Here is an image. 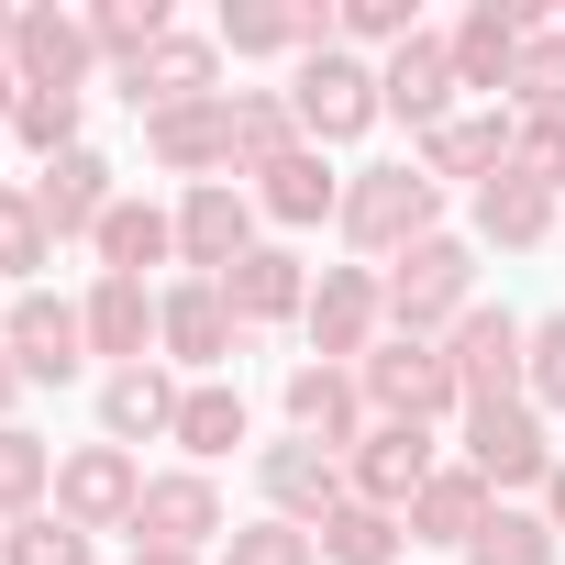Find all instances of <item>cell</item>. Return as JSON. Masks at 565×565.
Masks as SVG:
<instances>
[{
  "label": "cell",
  "instance_id": "obj_45",
  "mask_svg": "<svg viewBox=\"0 0 565 565\" xmlns=\"http://www.w3.org/2000/svg\"><path fill=\"white\" fill-rule=\"evenodd\" d=\"M0 111H23V78H12V67H0Z\"/></svg>",
  "mask_w": 565,
  "mask_h": 565
},
{
  "label": "cell",
  "instance_id": "obj_34",
  "mask_svg": "<svg viewBox=\"0 0 565 565\" xmlns=\"http://www.w3.org/2000/svg\"><path fill=\"white\" fill-rule=\"evenodd\" d=\"M12 122H23V145L56 167V156H67V134H78V89H23V111H12Z\"/></svg>",
  "mask_w": 565,
  "mask_h": 565
},
{
  "label": "cell",
  "instance_id": "obj_37",
  "mask_svg": "<svg viewBox=\"0 0 565 565\" xmlns=\"http://www.w3.org/2000/svg\"><path fill=\"white\" fill-rule=\"evenodd\" d=\"M12 565H89V532L56 510V521H23L12 532Z\"/></svg>",
  "mask_w": 565,
  "mask_h": 565
},
{
  "label": "cell",
  "instance_id": "obj_6",
  "mask_svg": "<svg viewBox=\"0 0 565 565\" xmlns=\"http://www.w3.org/2000/svg\"><path fill=\"white\" fill-rule=\"evenodd\" d=\"M56 499H67V521L89 532V521H134V510H145V477H134L122 444H89V455L56 477Z\"/></svg>",
  "mask_w": 565,
  "mask_h": 565
},
{
  "label": "cell",
  "instance_id": "obj_7",
  "mask_svg": "<svg viewBox=\"0 0 565 565\" xmlns=\"http://www.w3.org/2000/svg\"><path fill=\"white\" fill-rule=\"evenodd\" d=\"M78 344H89V322L67 311V300H12V366L23 377H78Z\"/></svg>",
  "mask_w": 565,
  "mask_h": 565
},
{
  "label": "cell",
  "instance_id": "obj_31",
  "mask_svg": "<svg viewBox=\"0 0 565 565\" xmlns=\"http://www.w3.org/2000/svg\"><path fill=\"white\" fill-rule=\"evenodd\" d=\"M233 56H277V45H322V12H222Z\"/></svg>",
  "mask_w": 565,
  "mask_h": 565
},
{
  "label": "cell",
  "instance_id": "obj_16",
  "mask_svg": "<svg viewBox=\"0 0 565 565\" xmlns=\"http://www.w3.org/2000/svg\"><path fill=\"white\" fill-rule=\"evenodd\" d=\"M78 322H89V344H100V355H134V366H145V333H156V300H145V277H100V300H89Z\"/></svg>",
  "mask_w": 565,
  "mask_h": 565
},
{
  "label": "cell",
  "instance_id": "obj_9",
  "mask_svg": "<svg viewBox=\"0 0 565 565\" xmlns=\"http://www.w3.org/2000/svg\"><path fill=\"white\" fill-rule=\"evenodd\" d=\"M377 89H388V111H411V122H433V134H444V89H466V78H455V45L411 34V45L388 56V78H377Z\"/></svg>",
  "mask_w": 565,
  "mask_h": 565
},
{
  "label": "cell",
  "instance_id": "obj_24",
  "mask_svg": "<svg viewBox=\"0 0 565 565\" xmlns=\"http://www.w3.org/2000/svg\"><path fill=\"white\" fill-rule=\"evenodd\" d=\"M477 222H488L499 244H543V222H554V200H543L532 178H510V167H499V178L477 189Z\"/></svg>",
  "mask_w": 565,
  "mask_h": 565
},
{
  "label": "cell",
  "instance_id": "obj_35",
  "mask_svg": "<svg viewBox=\"0 0 565 565\" xmlns=\"http://www.w3.org/2000/svg\"><path fill=\"white\" fill-rule=\"evenodd\" d=\"M510 89L543 111V122H565V34H543V45H521V67H510Z\"/></svg>",
  "mask_w": 565,
  "mask_h": 565
},
{
  "label": "cell",
  "instance_id": "obj_22",
  "mask_svg": "<svg viewBox=\"0 0 565 565\" xmlns=\"http://www.w3.org/2000/svg\"><path fill=\"white\" fill-rule=\"evenodd\" d=\"M510 67H521V12H477L455 34V78L466 89H510Z\"/></svg>",
  "mask_w": 565,
  "mask_h": 565
},
{
  "label": "cell",
  "instance_id": "obj_25",
  "mask_svg": "<svg viewBox=\"0 0 565 565\" xmlns=\"http://www.w3.org/2000/svg\"><path fill=\"white\" fill-rule=\"evenodd\" d=\"M167 244H178V233H167V211H145V200H111V222H100V255H111V277H145Z\"/></svg>",
  "mask_w": 565,
  "mask_h": 565
},
{
  "label": "cell",
  "instance_id": "obj_19",
  "mask_svg": "<svg viewBox=\"0 0 565 565\" xmlns=\"http://www.w3.org/2000/svg\"><path fill=\"white\" fill-rule=\"evenodd\" d=\"M167 167H211V156H233V100H189V111H156V134H145Z\"/></svg>",
  "mask_w": 565,
  "mask_h": 565
},
{
  "label": "cell",
  "instance_id": "obj_29",
  "mask_svg": "<svg viewBox=\"0 0 565 565\" xmlns=\"http://www.w3.org/2000/svg\"><path fill=\"white\" fill-rule=\"evenodd\" d=\"M178 444H189V455H233V444H244V399H233V388H189V399H178Z\"/></svg>",
  "mask_w": 565,
  "mask_h": 565
},
{
  "label": "cell",
  "instance_id": "obj_41",
  "mask_svg": "<svg viewBox=\"0 0 565 565\" xmlns=\"http://www.w3.org/2000/svg\"><path fill=\"white\" fill-rule=\"evenodd\" d=\"M233 565H322V543H300L289 521H266V532H233Z\"/></svg>",
  "mask_w": 565,
  "mask_h": 565
},
{
  "label": "cell",
  "instance_id": "obj_44",
  "mask_svg": "<svg viewBox=\"0 0 565 565\" xmlns=\"http://www.w3.org/2000/svg\"><path fill=\"white\" fill-rule=\"evenodd\" d=\"M134 565H189V554H167V543H134Z\"/></svg>",
  "mask_w": 565,
  "mask_h": 565
},
{
  "label": "cell",
  "instance_id": "obj_11",
  "mask_svg": "<svg viewBox=\"0 0 565 565\" xmlns=\"http://www.w3.org/2000/svg\"><path fill=\"white\" fill-rule=\"evenodd\" d=\"M388 300H399V322H444L466 300V244H411L399 277H388Z\"/></svg>",
  "mask_w": 565,
  "mask_h": 565
},
{
  "label": "cell",
  "instance_id": "obj_4",
  "mask_svg": "<svg viewBox=\"0 0 565 565\" xmlns=\"http://www.w3.org/2000/svg\"><path fill=\"white\" fill-rule=\"evenodd\" d=\"M521 344H532V333H521L510 311H466V333H455V388H466L477 411H499L510 377H521Z\"/></svg>",
  "mask_w": 565,
  "mask_h": 565
},
{
  "label": "cell",
  "instance_id": "obj_18",
  "mask_svg": "<svg viewBox=\"0 0 565 565\" xmlns=\"http://www.w3.org/2000/svg\"><path fill=\"white\" fill-rule=\"evenodd\" d=\"M200 89H211V45H178V34H167V45L134 67V111H189Z\"/></svg>",
  "mask_w": 565,
  "mask_h": 565
},
{
  "label": "cell",
  "instance_id": "obj_30",
  "mask_svg": "<svg viewBox=\"0 0 565 565\" xmlns=\"http://www.w3.org/2000/svg\"><path fill=\"white\" fill-rule=\"evenodd\" d=\"M266 211H277V222H322V211H333L322 156H277V167H266Z\"/></svg>",
  "mask_w": 565,
  "mask_h": 565
},
{
  "label": "cell",
  "instance_id": "obj_40",
  "mask_svg": "<svg viewBox=\"0 0 565 565\" xmlns=\"http://www.w3.org/2000/svg\"><path fill=\"white\" fill-rule=\"evenodd\" d=\"M34 488H45V444L34 433H0V510H23Z\"/></svg>",
  "mask_w": 565,
  "mask_h": 565
},
{
  "label": "cell",
  "instance_id": "obj_21",
  "mask_svg": "<svg viewBox=\"0 0 565 565\" xmlns=\"http://www.w3.org/2000/svg\"><path fill=\"white\" fill-rule=\"evenodd\" d=\"M211 289H222L244 322H277V311H300V255H244L233 277H211Z\"/></svg>",
  "mask_w": 565,
  "mask_h": 565
},
{
  "label": "cell",
  "instance_id": "obj_20",
  "mask_svg": "<svg viewBox=\"0 0 565 565\" xmlns=\"http://www.w3.org/2000/svg\"><path fill=\"white\" fill-rule=\"evenodd\" d=\"M289 422L333 455V444L355 433V377H344V366H300V377H289Z\"/></svg>",
  "mask_w": 565,
  "mask_h": 565
},
{
  "label": "cell",
  "instance_id": "obj_47",
  "mask_svg": "<svg viewBox=\"0 0 565 565\" xmlns=\"http://www.w3.org/2000/svg\"><path fill=\"white\" fill-rule=\"evenodd\" d=\"M12 377H23V366H0V411H12Z\"/></svg>",
  "mask_w": 565,
  "mask_h": 565
},
{
  "label": "cell",
  "instance_id": "obj_42",
  "mask_svg": "<svg viewBox=\"0 0 565 565\" xmlns=\"http://www.w3.org/2000/svg\"><path fill=\"white\" fill-rule=\"evenodd\" d=\"M521 366H532V388H543V399H565V311H554V322L521 344Z\"/></svg>",
  "mask_w": 565,
  "mask_h": 565
},
{
  "label": "cell",
  "instance_id": "obj_8",
  "mask_svg": "<svg viewBox=\"0 0 565 565\" xmlns=\"http://www.w3.org/2000/svg\"><path fill=\"white\" fill-rule=\"evenodd\" d=\"M34 211H45V233H78V222L100 233V222H111V167L67 145V156H56V167L34 178Z\"/></svg>",
  "mask_w": 565,
  "mask_h": 565
},
{
  "label": "cell",
  "instance_id": "obj_13",
  "mask_svg": "<svg viewBox=\"0 0 565 565\" xmlns=\"http://www.w3.org/2000/svg\"><path fill=\"white\" fill-rule=\"evenodd\" d=\"M156 333H167L189 366H222V355H233V300H222L211 277H200V289H178V300L156 311Z\"/></svg>",
  "mask_w": 565,
  "mask_h": 565
},
{
  "label": "cell",
  "instance_id": "obj_14",
  "mask_svg": "<svg viewBox=\"0 0 565 565\" xmlns=\"http://www.w3.org/2000/svg\"><path fill=\"white\" fill-rule=\"evenodd\" d=\"M355 477H366V499H377V510H388V499H422V488H433V444H422L411 422H388V433H366Z\"/></svg>",
  "mask_w": 565,
  "mask_h": 565
},
{
  "label": "cell",
  "instance_id": "obj_15",
  "mask_svg": "<svg viewBox=\"0 0 565 565\" xmlns=\"http://www.w3.org/2000/svg\"><path fill=\"white\" fill-rule=\"evenodd\" d=\"M333 488H344V466H333L322 444H277V455H266V499H277V510H322V521H333V510H344Z\"/></svg>",
  "mask_w": 565,
  "mask_h": 565
},
{
  "label": "cell",
  "instance_id": "obj_33",
  "mask_svg": "<svg viewBox=\"0 0 565 565\" xmlns=\"http://www.w3.org/2000/svg\"><path fill=\"white\" fill-rule=\"evenodd\" d=\"M466 554H477V565H554V532L521 521V510H488V532H477Z\"/></svg>",
  "mask_w": 565,
  "mask_h": 565
},
{
  "label": "cell",
  "instance_id": "obj_36",
  "mask_svg": "<svg viewBox=\"0 0 565 565\" xmlns=\"http://www.w3.org/2000/svg\"><path fill=\"white\" fill-rule=\"evenodd\" d=\"M233 156H255V167L300 156V145H289V111H277V100H233Z\"/></svg>",
  "mask_w": 565,
  "mask_h": 565
},
{
  "label": "cell",
  "instance_id": "obj_32",
  "mask_svg": "<svg viewBox=\"0 0 565 565\" xmlns=\"http://www.w3.org/2000/svg\"><path fill=\"white\" fill-rule=\"evenodd\" d=\"M477 167H510V122H444L433 134V178H477Z\"/></svg>",
  "mask_w": 565,
  "mask_h": 565
},
{
  "label": "cell",
  "instance_id": "obj_26",
  "mask_svg": "<svg viewBox=\"0 0 565 565\" xmlns=\"http://www.w3.org/2000/svg\"><path fill=\"white\" fill-rule=\"evenodd\" d=\"M100 422H111V433H178V388H167L156 366H122L111 399H100Z\"/></svg>",
  "mask_w": 565,
  "mask_h": 565
},
{
  "label": "cell",
  "instance_id": "obj_3",
  "mask_svg": "<svg viewBox=\"0 0 565 565\" xmlns=\"http://www.w3.org/2000/svg\"><path fill=\"white\" fill-rule=\"evenodd\" d=\"M433 222V178L422 167H366V189L344 200V233L355 244H411Z\"/></svg>",
  "mask_w": 565,
  "mask_h": 565
},
{
  "label": "cell",
  "instance_id": "obj_46",
  "mask_svg": "<svg viewBox=\"0 0 565 565\" xmlns=\"http://www.w3.org/2000/svg\"><path fill=\"white\" fill-rule=\"evenodd\" d=\"M543 488H554V521H565V466H554V477H543Z\"/></svg>",
  "mask_w": 565,
  "mask_h": 565
},
{
  "label": "cell",
  "instance_id": "obj_39",
  "mask_svg": "<svg viewBox=\"0 0 565 565\" xmlns=\"http://www.w3.org/2000/svg\"><path fill=\"white\" fill-rule=\"evenodd\" d=\"M510 178H532V189H565V122H532V134H510Z\"/></svg>",
  "mask_w": 565,
  "mask_h": 565
},
{
  "label": "cell",
  "instance_id": "obj_27",
  "mask_svg": "<svg viewBox=\"0 0 565 565\" xmlns=\"http://www.w3.org/2000/svg\"><path fill=\"white\" fill-rule=\"evenodd\" d=\"M366 322H377V289H366V277H322V300H311L322 355H355V344H366Z\"/></svg>",
  "mask_w": 565,
  "mask_h": 565
},
{
  "label": "cell",
  "instance_id": "obj_17",
  "mask_svg": "<svg viewBox=\"0 0 565 565\" xmlns=\"http://www.w3.org/2000/svg\"><path fill=\"white\" fill-rule=\"evenodd\" d=\"M12 56H23V89H67L89 67V34L56 23V12H34V23H12Z\"/></svg>",
  "mask_w": 565,
  "mask_h": 565
},
{
  "label": "cell",
  "instance_id": "obj_38",
  "mask_svg": "<svg viewBox=\"0 0 565 565\" xmlns=\"http://www.w3.org/2000/svg\"><path fill=\"white\" fill-rule=\"evenodd\" d=\"M23 266H45V211L0 189V277H23Z\"/></svg>",
  "mask_w": 565,
  "mask_h": 565
},
{
  "label": "cell",
  "instance_id": "obj_2",
  "mask_svg": "<svg viewBox=\"0 0 565 565\" xmlns=\"http://www.w3.org/2000/svg\"><path fill=\"white\" fill-rule=\"evenodd\" d=\"M366 388H377V411L411 422V433L466 399V388H455V355H433V344H377V355H366Z\"/></svg>",
  "mask_w": 565,
  "mask_h": 565
},
{
  "label": "cell",
  "instance_id": "obj_12",
  "mask_svg": "<svg viewBox=\"0 0 565 565\" xmlns=\"http://www.w3.org/2000/svg\"><path fill=\"white\" fill-rule=\"evenodd\" d=\"M134 532H145V543H167V554H189V543H211V532H222V510H211V488H200V477H156V488H145V510H134Z\"/></svg>",
  "mask_w": 565,
  "mask_h": 565
},
{
  "label": "cell",
  "instance_id": "obj_5",
  "mask_svg": "<svg viewBox=\"0 0 565 565\" xmlns=\"http://www.w3.org/2000/svg\"><path fill=\"white\" fill-rule=\"evenodd\" d=\"M477 477L488 488H532V477H554V455H543V422L521 411V399H499V411H477Z\"/></svg>",
  "mask_w": 565,
  "mask_h": 565
},
{
  "label": "cell",
  "instance_id": "obj_43",
  "mask_svg": "<svg viewBox=\"0 0 565 565\" xmlns=\"http://www.w3.org/2000/svg\"><path fill=\"white\" fill-rule=\"evenodd\" d=\"M344 23H355V34H377V45H411V0H355Z\"/></svg>",
  "mask_w": 565,
  "mask_h": 565
},
{
  "label": "cell",
  "instance_id": "obj_1",
  "mask_svg": "<svg viewBox=\"0 0 565 565\" xmlns=\"http://www.w3.org/2000/svg\"><path fill=\"white\" fill-rule=\"evenodd\" d=\"M289 111H300V122H311V134L333 145V134H366V122L388 111V89H377V78H366L355 56L311 45V67H300V100H289Z\"/></svg>",
  "mask_w": 565,
  "mask_h": 565
},
{
  "label": "cell",
  "instance_id": "obj_28",
  "mask_svg": "<svg viewBox=\"0 0 565 565\" xmlns=\"http://www.w3.org/2000/svg\"><path fill=\"white\" fill-rule=\"evenodd\" d=\"M322 554H333V565H388V554H399V532H388V510H377V499H344V510L322 521Z\"/></svg>",
  "mask_w": 565,
  "mask_h": 565
},
{
  "label": "cell",
  "instance_id": "obj_23",
  "mask_svg": "<svg viewBox=\"0 0 565 565\" xmlns=\"http://www.w3.org/2000/svg\"><path fill=\"white\" fill-rule=\"evenodd\" d=\"M411 521H422L433 543H477V532H488V477H477V466H466V477H433V488L411 499Z\"/></svg>",
  "mask_w": 565,
  "mask_h": 565
},
{
  "label": "cell",
  "instance_id": "obj_10",
  "mask_svg": "<svg viewBox=\"0 0 565 565\" xmlns=\"http://www.w3.org/2000/svg\"><path fill=\"white\" fill-rule=\"evenodd\" d=\"M178 255H189L200 277H233V266H244V200H233V189H189V211H178Z\"/></svg>",
  "mask_w": 565,
  "mask_h": 565
}]
</instances>
